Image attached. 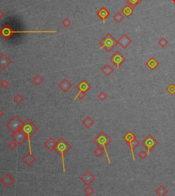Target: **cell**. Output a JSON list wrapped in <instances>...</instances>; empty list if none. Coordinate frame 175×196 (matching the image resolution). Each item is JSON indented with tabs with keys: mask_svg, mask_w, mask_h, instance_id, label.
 Returning <instances> with one entry per match:
<instances>
[{
	"mask_svg": "<svg viewBox=\"0 0 175 196\" xmlns=\"http://www.w3.org/2000/svg\"><path fill=\"white\" fill-rule=\"evenodd\" d=\"M56 30H26V31H15L8 24L5 25L0 30V35L6 40H8L12 35L16 34H35V33H56Z\"/></svg>",
	"mask_w": 175,
	"mask_h": 196,
	"instance_id": "obj_1",
	"label": "cell"
},
{
	"mask_svg": "<svg viewBox=\"0 0 175 196\" xmlns=\"http://www.w3.org/2000/svg\"><path fill=\"white\" fill-rule=\"evenodd\" d=\"M23 131L26 134L28 139V141L29 143V148H30V152H32V145H31V139L32 137L38 131V128L32 120L29 118H26L24 121L23 122L22 125Z\"/></svg>",
	"mask_w": 175,
	"mask_h": 196,
	"instance_id": "obj_2",
	"label": "cell"
},
{
	"mask_svg": "<svg viewBox=\"0 0 175 196\" xmlns=\"http://www.w3.org/2000/svg\"><path fill=\"white\" fill-rule=\"evenodd\" d=\"M72 146L69 144V142L64 138H60L59 140L57 141L56 143L55 150L58 154L62 158V169H63V172L66 173V167L65 163V154L69 152L70 150H71Z\"/></svg>",
	"mask_w": 175,
	"mask_h": 196,
	"instance_id": "obj_3",
	"label": "cell"
},
{
	"mask_svg": "<svg viewBox=\"0 0 175 196\" xmlns=\"http://www.w3.org/2000/svg\"><path fill=\"white\" fill-rule=\"evenodd\" d=\"M92 141L93 143H94L95 144H97L98 146H101L103 148L105 153H106V154L107 159H108V163L111 164L112 162H111V160L108 152V150H107V146L112 142V139H111L110 137H109V135H107L104 131H101L100 133L97 135V137H94Z\"/></svg>",
	"mask_w": 175,
	"mask_h": 196,
	"instance_id": "obj_4",
	"label": "cell"
},
{
	"mask_svg": "<svg viewBox=\"0 0 175 196\" xmlns=\"http://www.w3.org/2000/svg\"><path fill=\"white\" fill-rule=\"evenodd\" d=\"M101 48H104L108 53H110L118 44L117 40L108 32L99 42Z\"/></svg>",
	"mask_w": 175,
	"mask_h": 196,
	"instance_id": "obj_5",
	"label": "cell"
},
{
	"mask_svg": "<svg viewBox=\"0 0 175 196\" xmlns=\"http://www.w3.org/2000/svg\"><path fill=\"white\" fill-rule=\"evenodd\" d=\"M123 138L124 141H126V143H127V144L129 145L130 149H131L132 159H133V161H135V155H134V150H135V148L138 145H140V142L138 141L135 135L131 131H128L127 133H126L125 135H124Z\"/></svg>",
	"mask_w": 175,
	"mask_h": 196,
	"instance_id": "obj_6",
	"label": "cell"
},
{
	"mask_svg": "<svg viewBox=\"0 0 175 196\" xmlns=\"http://www.w3.org/2000/svg\"><path fill=\"white\" fill-rule=\"evenodd\" d=\"M141 145L143 147H144L147 150L148 155H149V153L151 150H153L155 147L158 145V141L157 139L154 138L151 135H149L146 137L145 139H144L141 142Z\"/></svg>",
	"mask_w": 175,
	"mask_h": 196,
	"instance_id": "obj_7",
	"label": "cell"
},
{
	"mask_svg": "<svg viewBox=\"0 0 175 196\" xmlns=\"http://www.w3.org/2000/svg\"><path fill=\"white\" fill-rule=\"evenodd\" d=\"M23 122L17 116H14L10 120H8L6 123V127L12 133L17 131V130L22 127Z\"/></svg>",
	"mask_w": 175,
	"mask_h": 196,
	"instance_id": "obj_8",
	"label": "cell"
},
{
	"mask_svg": "<svg viewBox=\"0 0 175 196\" xmlns=\"http://www.w3.org/2000/svg\"><path fill=\"white\" fill-rule=\"evenodd\" d=\"M110 60L111 62L115 66L116 69H118L121 66L122 64L125 62L126 58L120 51H116L115 53L111 56Z\"/></svg>",
	"mask_w": 175,
	"mask_h": 196,
	"instance_id": "obj_9",
	"label": "cell"
},
{
	"mask_svg": "<svg viewBox=\"0 0 175 196\" xmlns=\"http://www.w3.org/2000/svg\"><path fill=\"white\" fill-rule=\"evenodd\" d=\"M11 138L12 139V140L16 141V142L18 143V145L23 144L25 141L28 140L26 135L24 133V132L23 131L21 128L19 130H17V131L12 133Z\"/></svg>",
	"mask_w": 175,
	"mask_h": 196,
	"instance_id": "obj_10",
	"label": "cell"
},
{
	"mask_svg": "<svg viewBox=\"0 0 175 196\" xmlns=\"http://www.w3.org/2000/svg\"><path fill=\"white\" fill-rule=\"evenodd\" d=\"M80 180L85 185L89 186L96 180V177L89 171H86L83 175L80 176Z\"/></svg>",
	"mask_w": 175,
	"mask_h": 196,
	"instance_id": "obj_11",
	"label": "cell"
},
{
	"mask_svg": "<svg viewBox=\"0 0 175 196\" xmlns=\"http://www.w3.org/2000/svg\"><path fill=\"white\" fill-rule=\"evenodd\" d=\"M118 44L121 46L122 48H127L130 44L132 43V40L126 34H123L120 38L117 40Z\"/></svg>",
	"mask_w": 175,
	"mask_h": 196,
	"instance_id": "obj_12",
	"label": "cell"
},
{
	"mask_svg": "<svg viewBox=\"0 0 175 196\" xmlns=\"http://www.w3.org/2000/svg\"><path fill=\"white\" fill-rule=\"evenodd\" d=\"M12 63V60L6 55L1 54L0 55V69L2 71H5Z\"/></svg>",
	"mask_w": 175,
	"mask_h": 196,
	"instance_id": "obj_13",
	"label": "cell"
},
{
	"mask_svg": "<svg viewBox=\"0 0 175 196\" xmlns=\"http://www.w3.org/2000/svg\"><path fill=\"white\" fill-rule=\"evenodd\" d=\"M0 182L3 184L6 188H9L10 186L13 185L15 182V178L12 177V176L10 174H5V175L3 177L1 178Z\"/></svg>",
	"mask_w": 175,
	"mask_h": 196,
	"instance_id": "obj_14",
	"label": "cell"
},
{
	"mask_svg": "<svg viewBox=\"0 0 175 196\" xmlns=\"http://www.w3.org/2000/svg\"><path fill=\"white\" fill-rule=\"evenodd\" d=\"M58 88L61 90L62 92L67 93L73 88V84L67 79L64 78L61 82L58 83Z\"/></svg>",
	"mask_w": 175,
	"mask_h": 196,
	"instance_id": "obj_15",
	"label": "cell"
},
{
	"mask_svg": "<svg viewBox=\"0 0 175 196\" xmlns=\"http://www.w3.org/2000/svg\"><path fill=\"white\" fill-rule=\"evenodd\" d=\"M36 157L32 154V152H28L26 156L22 158V161L23 162V163H25L28 167L32 166L36 162Z\"/></svg>",
	"mask_w": 175,
	"mask_h": 196,
	"instance_id": "obj_16",
	"label": "cell"
},
{
	"mask_svg": "<svg viewBox=\"0 0 175 196\" xmlns=\"http://www.w3.org/2000/svg\"><path fill=\"white\" fill-rule=\"evenodd\" d=\"M97 15L99 17V18L101 19L103 21V23L105 24V23H106V20L110 15V12L106 8L102 7L97 12Z\"/></svg>",
	"mask_w": 175,
	"mask_h": 196,
	"instance_id": "obj_17",
	"label": "cell"
},
{
	"mask_svg": "<svg viewBox=\"0 0 175 196\" xmlns=\"http://www.w3.org/2000/svg\"><path fill=\"white\" fill-rule=\"evenodd\" d=\"M76 88L79 91L87 92L88 91L90 90L91 86H90V85L85 80V79H82V80H81L80 82L78 83V85H77Z\"/></svg>",
	"mask_w": 175,
	"mask_h": 196,
	"instance_id": "obj_18",
	"label": "cell"
},
{
	"mask_svg": "<svg viewBox=\"0 0 175 196\" xmlns=\"http://www.w3.org/2000/svg\"><path fill=\"white\" fill-rule=\"evenodd\" d=\"M56 143H57V141L54 139V138H53L52 137H50L47 140L44 141V145L50 152H52V151L55 150Z\"/></svg>",
	"mask_w": 175,
	"mask_h": 196,
	"instance_id": "obj_19",
	"label": "cell"
},
{
	"mask_svg": "<svg viewBox=\"0 0 175 196\" xmlns=\"http://www.w3.org/2000/svg\"><path fill=\"white\" fill-rule=\"evenodd\" d=\"M158 61L154 57H151L147 62V67L151 70V71H154L156 68L159 66Z\"/></svg>",
	"mask_w": 175,
	"mask_h": 196,
	"instance_id": "obj_20",
	"label": "cell"
},
{
	"mask_svg": "<svg viewBox=\"0 0 175 196\" xmlns=\"http://www.w3.org/2000/svg\"><path fill=\"white\" fill-rule=\"evenodd\" d=\"M122 14L126 17H129L133 13V8L127 5L124 6L122 10Z\"/></svg>",
	"mask_w": 175,
	"mask_h": 196,
	"instance_id": "obj_21",
	"label": "cell"
},
{
	"mask_svg": "<svg viewBox=\"0 0 175 196\" xmlns=\"http://www.w3.org/2000/svg\"><path fill=\"white\" fill-rule=\"evenodd\" d=\"M101 72L106 77H110L113 73L114 69L109 64H106L101 69Z\"/></svg>",
	"mask_w": 175,
	"mask_h": 196,
	"instance_id": "obj_22",
	"label": "cell"
},
{
	"mask_svg": "<svg viewBox=\"0 0 175 196\" xmlns=\"http://www.w3.org/2000/svg\"><path fill=\"white\" fill-rule=\"evenodd\" d=\"M81 123H82V125L84 126L85 127H86L87 129H90L91 127L94 125V122L90 117L87 116L85 119H83L82 121H81Z\"/></svg>",
	"mask_w": 175,
	"mask_h": 196,
	"instance_id": "obj_23",
	"label": "cell"
},
{
	"mask_svg": "<svg viewBox=\"0 0 175 196\" xmlns=\"http://www.w3.org/2000/svg\"><path fill=\"white\" fill-rule=\"evenodd\" d=\"M155 192L157 195H159V196L166 195L168 193V190H167L166 188L164 187V186H163L161 185H159V187L155 190Z\"/></svg>",
	"mask_w": 175,
	"mask_h": 196,
	"instance_id": "obj_24",
	"label": "cell"
},
{
	"mask_svg": "<svg viewBox=\"0 0 175 196\" xmlns=\"http://www.w3.org/2000/svg\"><path fill=\"white\" fill-rule=\"evenodd\" d=\"M32 82L34 83L35 85H36L37 86H40V85L44 82V79L43 77H41V75H36V76H34L32 78Z\"/></svg>",
	"mask_w": 175,
	"mask_h": 196,
	"instance_id": "obj_25",
	"label": "cell"
},
{
	"mask_svg": "<svg viewBox=\"0 0 175 196\" xmlns=\"http://www.w3.org/2000/svg\"><path fill=\"white\" fill-rule=\"evenodd\" d=\"M124 1H125L126 3H127L129 6H131L132 8H135L137 6L140 4L143 0H124Z\"/></svg>",
	"mask_w": 175,
	"mask_h": 196,
	"instance_id": "obj_26",
	"label": "cell"
},
{
	"mask_svg": "<svg viewBox=\"0 0 175 196\" xmlns=\"http://www.w3.org/2000/svg\"><path fill=\"white\" fill-rule=\"evenodd\" d=\"M24 100V97H23L21 94H17L15 96L13 97V101L17 105H21L22 102Z\"/></svg>",
	"mask_w": 175,
	"mask_h": 196,
	"instance_id": "obj_27",
	"label": "cell"
},
{
	"mask_svg": "<svg viewBox=\"0 0 175 196\" xmlns=\"http://www.w3.org/2000/svg\"><path fill=\"white\" fill-rule=\"evenodd\" d=\"M105 151L103 150V148L101 146H98V148H97L95 150H94V154L95 157H97V158H100L103 156V154H104Z\"/></svg>",
	"mask_w": 175,
	"mask_h": 196,
	"instance_id": "obj_28",
	"label": "cell"
},
{
	"mask_svg": "<svg viewBox=\"0 0 175 196\" xmlns=\"http://www.w3.org/2000/svg\"><path fill=\"white\" fill-rule=\"evenodd\" d=\"M124 15L122 14L121 12H117L116 13L115 15H114L113 19L114 20L116 21L117 23H120V22H122L124 19Z\"/></svg>",
	"mask_w": 175,
	"mask_h": 196,
	"instance_id": "obj_29",
	"label": "cell"
},
{
	"mask_svg": "<svg viewBox=\"0 0 175 196\" xmlns=\"http://www.w3.org/2000/svg\"><path fill=\"white\" fill-rule=\"evenodd\" d=\"M94 190L93 189L92 187H90V185L86 186V187H85V189L83 190V193L88 196L92 195L94 194Z\"/></svg>",
	"mask_w": 175,
	"mask_h": 196,
	"instance_id": "obj_30",
	"label": "cell"
},
{
	"mask_svg": "<svg viewBox=\"0 0 175 196\" xmlns=\"http://www.w3.org/2000/svg\"><path fill=\"white\" fill-rule=\"evenodd\" d=\"M86 96V93L84 92H81V91H79V92L77 93L75 98H73V101H75L77 98L80 100H83V98H85V97Z\"/></svg>",
	"mask_w": 175,
	"mask_h": 196,
	"instance_id": "obj_31",
	"label": "cell"
},
{
	"mask_svg": "<svg viewBox=\"0 0 175 196\" xmlns=\"http://www.w3.org/2000/svg\"><path fill=\"white\" fill-rule=\"evenodd\" d=\"M158 44L161 46V47L164 48L168 44V41L164 37H162L161 38H160V40L158 41Z\"/></svg>",
	"mask_w": 175,
	"mask_h": 196,
	"instance_id": "obj_32",
	"label": "cell"
},
{
	"mask_svg": "<svg viewBox=\"0 0 175 196\" xmlns=\"http://www.w3.org/2000/svg\"><path fill=\"white\" fill-rule=\"evenodd\" d=\"M9 85L10 83L7 79H3V80L0 82V86H1L3 89H4V90L8 88Z\"/></svg>",
	"mask_w": 175,
	"mask_h": 196,
	"instance_id": "obj_33",
	"label": "cell"
},
{
	"mask_svg": "<svg viewBox=\"0 0 175 196\" xmlns=\"http://www.w3.org/2000/svg\"><path fill=\"white\" fill-rule=\"evenodd\" d=\"M167 91H168V92L171 95L175 94V85L170 84L168 88H167Z\"/></svg>",
	"mask_w": 175,
	"mask_h": 196,
	"instance_id": "obj_34",
	"label": "cell"
},
{
	"mask_svg": "<svg viewBox=\"0 0 175 196\" xmlns=\"http://www.w3.org/2000/svg\"><path fill=\"white\" fill-rule=\"evenodd\" d=\"M62 26L65 27V28H69V27L71 25V21H70L69 19L65 18L63 21H62Z\"/></svg>",
	"mask_w": 175,
	"mask_h": 196,
	"instance_id": "obj_35",
	"label": "cell"
},
{
	"mask_svg": "<svg viewBox=\"0 0 175 196\" xmlns=\"http://www.w3.org/2000/svg\"><path fill=\"white\" fill-rule=\"evenodd\" d=\"M18 143H17L16 141H15L14 140L11 141L10 142H9L8 143V148L10 149L11 150H14L15 148L18 146Z\"/></svg>",
	"mask_w": 175,
	"mask_h": 196,
	"instance_id": "obj_36",
	"label": "cell"
},
{
	"mask_svg": "<svg viewBox=\"0 0 175 196\" xmlns=\"http://www.w3.org/2000/svg\"><path fill=\"white\" fill-rule=\"evenodd\" d=\"M107 97H108V95L104 92H101L98 95V98L101 101H104L107 98Z\"/></svg>",
	"mask_w": 175,
	"mask_h": 196,
	"instance_id": "obj_37",
	"label": "cell"
},
{
	"mask_svg": "<svg viewBox=\"0 0 175 196\" xmlns=\"http://www.w3.org/2000/svg\"><path fill=\"white\" fill-rule=\"evenodd\" d=\"M149 156L147 154V151H144V150H141L140 152L139 153V157L140 159H145L147 157Z\"/></svg>",
	"mask_w": 175,
	"mask_h": 196,
	"instance_id": "obj_38",
	"label": "cell"
},
{
	"mask_svg": "<svg viewBox=\"0 0 175 196\" xmlns=\"http://www.w3.org/2000/svg\"><path fill=\"white\" fill-rule=\"evenodd\" d=\"M5 17V14H4V12H3L1 10V9H0V19H1L2 18H3V17Z\"/></svg>",
	"mask_w": 175,
	"mask_h": 196,
	"instance_id": "obj_39",
	"label": "cell"
},
{
	"mask_svg": "<svg viewBox=\"0 0 175 196\" xmlns=\"http://www.w3.org/2000/svg\"><path fill=\"white\" fill-rule=\"evenodd\" d=\"M3 114H4V113H3V112L1 111V109H0V118L2 117V116H3Z\"/></svg>",
	"mask_w": 175,
	"mask_h": 196,
	"instance_id": "obj_40",
	"label": "cell"
},
{
	"mask_svg": "<svg viewBox=\"0 0 175 196\" xmlns=\"http://www.w3.org/2000/svg\"><path fill=\"white\" fill-rule=\"evenodd\" d=\"M172 2H173V3H175V0H172Z\"/></svg>",
	"mask_w": 175,
	"mask_h": 196,
	"instance_id": "obj_41",
	"label": "cell"
}]
</instances>
